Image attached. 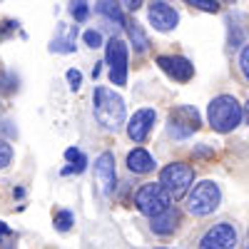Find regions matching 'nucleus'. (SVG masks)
I'll use <instances>...</instances> for the list:
<instances>
[{
	"label": "nucleus",
	"mask_w": 249,
	"mask_h": 249,
	"mask_svg": "<svg viewBox=\"0 0 249 249\" xmlns=\"http://www.w3.org/2000/svg\"><path fill=\"white\" fill-rule=\"evenodd\" d=\"M244 120V107L232 95H217L210 105H207V122L210 127L219 135H227L237 130Z\"/></svg>",
	"instance_id": "nucleus-1"
},
{
	"label": "nucleus",
	"mask_w": 249,
	"mask_h": 249,
	"mask_svg": "<svg viewBox=\"0 0 249 249\" xmlns=\"http://www.w3.org/2000/svg\"><path fill=\"white\" fill-rule=\"evenodd\" d=\"M92 110L95 120L105 130L117 132L124 122V100L110 88H95L92 92Z\"/></svg>",
	"instance_id": "nucleus-2"
},
{
	"label": "nucleus",
	"mask_w": 249,
	"mask_h": 249,
	"mask_svg": "<svg viewBox=\"0 0 249 249\" xmlns=\"http://www.w3.org/2000/svg\"><path fill=\"white\" fill-rule=\"evenodd\" d=\"M219 202H222L219 184L212 179H202L192 184L190 192H187V212L195 217H207L219 210Z\"/></svg>",
	"instance_id": "nucleus-3"
},
{
	"label": "nucleus",
	"mask_w": 249,
	"mask_h": 249,
	"mask_svg": "<svg viewBox=\"0 0 249 249\" xmlns=\"http://www.w3.org/2000/svg\"><path fill=\"white\" fill-rule=\"evenodd\" d=\"M170 202H172V197L162 187V182H147L135 192V207L144 217H155V214L164 212L170 207Z\"/></svg>",
	"instance_id": "nucleus-4"
},
{
	"label": "nucleus",
	"mask_w": 249,
	"mask_h": 249,
	"mask_svg": "<svg viewBox=\"0 0 249 249\" xmlns=\"http://www.w3.org/2000/svg\"><path fill=\"white\" fill-rule=\"evenodd\" d=\"M160 182H162L164 190L170 192L172 199H182L187 192H190V187L195 182V170L184 162H172L160 172Z\"/></svg>",
	"instance_id": "nucleus-5"
},
{
	"label": "nucleus",
	"mask_w": 249,
	"mask_h": 249,
	"mask_svg": "<svg viewBox=\"0 0 249 249\" xmlns=\"http://www.w3.org/2000/svg\"><path fill=\"white\" fill-rule=\"evenodd\" d=\"M105 60L110 65V82L112 85H127V45L122 43L120 37L107 40L105 45Z\"/></svg>",
	"instance_id": "nucleus-6"
},
{
	"label": "nucleus",
	"mask_w": 249,
	"mask_h": 249,
	"mask_svg": "<svg viewBox=\"0 0 249 249\" xmlns=\"http://www.w3.org/2000/svg\"><path fill=\"white\" fill-rule=\"evenodd\" d=\"M199 127H202V122H199V112L195 107L182 105V107L172 110V115H170V135H175L177 140L190 137Z\"/></svg>",
	"instance_id": "nucleus-7"
},
{
	"label": "nucleus",
	"mask_w": 249,
	"mask_h": 249,
	"mask_svg": "<svg viewBox=\"0 0 249 249\" xmlns=\"http://www.w3.org/2000/svg\"><path fill=\"white\" fill-rule=\"evenodd\" d=\"M197 247H202V249H232V247H237V230L230 222H219L202 234Z\"/></svg>",
	"instance_id": "nucleus-8"
},
{
	"label": "nucleus",
	"mask_w": 249,
	"mask_h": 249,
	"mask_svg": "<svg viewBox=\"0 0 249 249\" xmlns=\"http://www.w3.org/2000/svg\"><path fill=\"white\" fill-rule=\"evenodd\" d=\"M155 120H157V112L152 110V107H142V110H137L130 120H127V137L135 142V144H142L144 140L150 137V132H152V127H155Z\"/></svg>",
	"instance_id": "nucleus-9"
},
{
	"label": "nucleus",
	"mask_w": 249,
	"mask_h": 249,
	"mask_svg": "<svg viewBox=\"0 0 249 249\" xmlns=\"http://www.w3.org/2000/svg\"><path fill=\"white\" fill-rule=\"evenodd\" d=\"M157 65H160V70L164 75L177 80V82H190L195 77V65L187 57H182V55H160Z\"/></svg>",
	"instance_id": "nucleus-10"
},
{
	"label": "nucleus",
	"mask_w": 249,
	"mask_h": 249,
	"mask_svg": "<svg viewBox=\"0 0 249 249\" xmlns=\"http://www.w3.org/2000/svg\"><path fill=\"white\" fill-rule=\"evenodd\" d=\"M147 18H150V23L155 25V30H160V33H170L179 23L177 10L172 5H167L164 0H152V5L147 10Z\"/></svg>",
	"instance_id": "nucleus-11"
},
{
	"label": "nucleus",
	"mask_w": 249,
	"mask_h": 249,
	"mask_svg": "<svg viewBox=\"0 0 249 249\" xmlns=\"http://www.w3.org/2000/svg\"><path fill=\"white\" fill-rule=\"evenodd\" d=\"M95 179L100 184V192L102 195H110L115 179H117V170H115V155L112 152H102L95 160Z\"/></svg>",
	"instance_id": "nucleus-12"
},
{
	"label": "nucleus",
	"mask_w": 249,
	"mask_h": 249,
	"mask_svg": "<svg viewBox=\"0 0 249 249\" xmlns=\"http://www.w3.org/2000/svg\"><path fill=\"white\" fill-rule=\"evenodd\" d=\"M177 222H179V214L177 210H172V204L167 207L164 212L150 217V227H152V232L160 234V237H170L175 230H177Z\"/></svg>",
	"instance_id": "nucleus-13"
},
{
	"label": "nucleus",
	"mask_w": 249,
	"mask_h": 249,
	"mask_svg": "<svg viewBox=\"0 0 249 249\" xmlns=\"http://www.w3.org/2000/svg\"><path fill=\"white\" fill-rule=\"evenodd\" d=\"M127 170L135 172V175H147V172L155 170V157H152L147 150L135 147V150H130V155H127Z\"/></svg>",
	"instance_id": "nucleus-14"
},
{
	"label": "nucleus",
	"mask_w": 249,
	"mask_h": 249,
	"mask_svg": "<svg viewBox=\"0 0 249 249\" xmlns=\"http://www.w3.org/2000/svg\"><path fill=\"white\" fill-rule=\"evenodd\" d=\"M75 40H77V25H62L60 35L50 43L53 53H75Z\"/></svg>",
	"instance_id": "nucleus-15"
},
{
	"label": "nucleus",
	"mask_w": 249,
	"mask_h": 249,
	"mask_svg": "<svg viewBox=\"0 0 249 249\" xmlns=\"http://www.w3.org/2000/svg\"><path fill=\"white\" fill-rule=\"evenodd\" d=\"M95 10L102 15V18H107L112 25H117V28H124V13H122V8H120V3L117 0H97V5H95Z\"/></svg>",
	"instance_id": "nucleus-16"
},
{
	"label": "nucleus",
	"mask_w": 249,
	"mask_h": 249,
	"mask_svg": "<svg viewBox=\"0 0 249 249\" xmlns=\"http://www.w3.org/2000/svg\"><path fill=\"white\" fill-rule=\"evenodd\" d=\"M124 28H127L130 40H132V48H135L137 53H144V50H147L150 40H147V35H144V30H142L140 23H124Z\"/></svg>",
	"instance_id": "nucleus-17"
},
{
	"label": "nucleus",
	"mask_w": 249,
	"mask_h": 249,
	"mask_svg": "<svg viewBox=\"0 0 249 249\" xmlns=\"http://www.w3.org/2000/svg\"><path fill=\"white\" fill-rule=\"evenodd\" d=\"M70 13H72V18H75V23H85L88 15H90L88 0H70Z\"/></svg>",
	"instance_id": "nucleus-18"
},
{
	"label": "nucleus",
	"mask_w": 249,
	"mask_h": 249,
	"mask_svg": "<svg viewBox=\"0 0 249 249\" xmlns=\"http://www.w3.org/2000/svg\"><path fill=\"white\" fill-rule=\"evenodd\" d=\"M72 224H75V214H72L70 210H60V212L55 214V230H57V232H68Z\"/></svg>",
	"instance_id": "nucleus-19"
},
{
	"label": "nucleus",
	"mask_w": 249,
	"mask_h": 249,
	"mask_svg": "<svg viewBox=\"0 0 249 249\" xmlns=\"http://www.w3.org/2000/svg\"><path fill=\"white\" fill-rule=\"evenodd\" d=\"M187 5H192V8H199L204 13H219V5H217V0H184Z\"/></svg>",
	"instance_id": "nucleus-20"
},
{
	"label": "nucleus",
	"mask_w": 249,
	"mask_h": 249,
	"mask_svg": "<svg viewBox=\"0 0 249 249\" xmlns=\"http://www.w3.org/2000/svg\"><path fill=\"white\" fill-rule=\"evenodd\" d=\"M85 167H88V157L85 155H80L72 164H70V167H65V170H62V175H80V172H85Z\"/></svg>",
	"instance_id": "nucleus-21"
},
{
	"label": "nucleus",
	"mask_w": 249,
	"mask_h": 249,
	"mask_svg": "<svg viewBox=\"0 0 249 249\" xmlns=\"http://www.w3.org/2000/svg\"><path fill=\"white\" fill-rule=\"evenodd\" d=\"M10 160H13V147L5 140H0V170H5L10 164Z\"/></svg>",
	"instance_id": "nucleus-22"
},
{
	"label": "nucleus",
	"mask_w": 249,
	"mask_h": 249,
	"mask_svg": "<svg viewBox=\"0 0 249 249\" xmlns=\"http://www.w3.org/2000/svg\"><path fill=\"white\" fill-rule=\"evenodd\" d=\"M82 40H85L88 48H102V35L97 30H85L82 33Z\"/></svg>",
	"instance_id": "nucleus-23"
},
{
	"label": "nucleus",
	"mask_w": 249,
	"mask_h": 249,
	"mask_svg": "<svg viewBox=\"0 0 249 249\" xmlns=\"http://www.w3.org/2000/svg\"><path fill=\"white\" fill-rule=\"evenodd\" d=\"M239 70H242L244 80L249 82V45L242 48V55H239Z\"/></svg>",
	"instance_id": "nucleus-24"
},
{
	"label": "nucleus",
	"mask_w": 249,
	"mask_h": 249,
	"mask_svg": "<svg viewBox=\"0 0 249 249\" xmlns=\"http://www.w3.org/2000/svg\"><path fill=\"white\" fill-rule=\"evenodd\" d=\"M68 82H70V88H72V90H77V88L82 85V72H80V70H75V68H72V70H68Z\"/></svg>",
	"instance_id": "nucleus-25"
},
{
	"label": "nucleus",
	"mask_w": 249,
	"mask_h": 249,
	"mask_svg": "<svg viewBox=\"0 0 249 249\" xmlns=\"http://www.w3.org/2000/svg\"><path fill=\"white\" fill-rule=\"evenodd\" d=\"M117 3H120V5H124L127 10H132V13L142 8V0H117Z\"/></svg>",
	"instance_id": "nucleus-26"
},
{
	"label": "nucleus",
	"mask_w": 249,
	"mask_h": 249,
	"mask_svg": "<svg viewBox=\"0 0 249 249\" xmlns=\"http://www.w3.org/2000/svg\"><path fill=\"white\" fill-rule=\"evenodd\" d=\"M77 157H80V150H77V147H68V150H65V160H68V162H75Z\"/></svg>",
	"instance_id": "nucleus-27"
},
{
	"label": "nucleus",
	"mask_w": 249,
	"mask_h": 249,
	"mask_svg": "<svg viewBox=\"0 0 249 249\" xmlns=\"http://www.w3.org/2000/svg\"><path fill=\"white\" fill-rule=\"evenodd\" d=\"M10 234H13V232L8 230V227H5L3 222H0V237H10Z\"/></svg>",
	"instance_id": "nucleus-28"
},
{
	"label": "nucleus",
	"mask_w": 249,
	"mask_h": 249,
	"mask_svg": "<svg viewBox=\"0 0 249 249\" xmlns=\"http://www.w3.org/2000/svg\"><path fill=\"white\" fill-rule=\"evenodd\" d=\"M244 117H247V122H249V100H247V105H244Z\"/></svg>",
	"instance_id": "nucleus-29"
},
{
	"label": "nucleus",
	"mask_w": 249,
	"mask_h": 249,
	"mask_svg": "<svg viewBox=\"0 0 249 249\" xmlns=\"http://www.w3.org/2000/svg\"><path fill=\"white\" fill-rule=\"evenodd\" d=\"M222 3H234V0H222Z\"/></svg>",
	"instance_id": "nucleus-30"
}]
</instances>
